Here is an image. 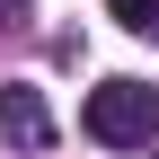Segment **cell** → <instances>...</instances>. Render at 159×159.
I'll list each match as a JSON object with an SVG mask.
<instances>
[{
	"label": "cell",
	"mask_w": 159,
	"mask_h": 159,
	"mask_svg": "<svg viewBox=\"0 0 159 159\" xmlns=\"http://www.w3.org/2000/svg\"><path fill=\"white\" fill-rule=\"evenodd\" d=\"M80 124H89V142H106V150H150L159 142V89L150 80H97L89 106H80Z\"/></svg>",
	"instance_id": "1"
},
{
	"label": "cell",
	"mask_w": 159,
	"mask_h": 159,
	"mask_svg": "<svg viewBox=\"0 0 159 159\" xmlns=\"http://www.w3.org/2000/svg\"><path fill=\"white\" fill-rule=\"evenodd\" d=\"M0 142H9V150H44V142H53L44 89H0Z\"/></svg>",
	"instance_id": "2"
},
{
	"label": "cell",
	"mask_w": 159,
	"mask_h": 159,
	"mask_svg": "<svg viewBox=\"0 0 159 159\" xmlns=\"http://www.w3.org/2000/svg\"><path fill=\"white\" fill-rule=\"evenodd\" d=\"M106 9H115V27H133V35L159 44V0H106Z\"/></svg>",
	"instance_id": "3"
}]
</instances>
